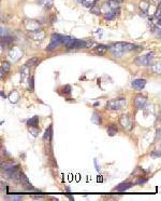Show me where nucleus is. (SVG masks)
<instances>
[{
    "instance_id": "obj_5",
    "label": "nucleus",
    "mask_w": 161,
    "mask_h": 201,
    "mask_svg": "<svg viewBox=\"0 0 161 201\" xmlns=\"http://www.w3.org/2000/svg\"><path fill=\"white\" fill-rule=\"evenodd\" d=\"M109 50L115 57H120L125 52V43L124 42H117V43L111 44Z\"/></svg>"
},
{
    "instance_id": "obj_35",
    "label": "nucleus",
    "mask_w": 161,
    "mask_h": 201,
    "mask_svg": "<svg viewBox=\"0 0 161 201\" xmlns=\"http://www.w3.org/2000/svg\"><path fill=\"white\" fill-rule=\"evenodd\" d=\"M34 199H42V196H33Z\"/></svg>"
},
{
    "instance_id": "obj_10",
    "label": "nucleus",
    "mask_w": 161,
    "mask_h": 201,
    "mask_svg": "<svg viewBox=\"0 0 161 201\" xmlns=\"http://www.w3.org/2000/svg\"><path fill=\"white\" fill-rule=\"evenodd\" d=\"M20 182L22 183V185L23 186H25V188H26L27 190H29V189H33V187L31 186V184H30L29 180L27 178V176L25 174H20Z\"/></svg>"
},
{
    "instance_id": "obj_18",
    "label": "nucleus",
    "mask_w": 161,
    "mask_h": 201,
    "mask_svg": "<svg viewBox=\"0 0 161 201\" xmlns=\"http://www.w3.org/2000/svg\"><path fill=\"white\" fill-rule=\"evenodd\" d=\"M117 131H118V129H117V127L114 125V124H111V125L108 128V134H109L110 136H114V135L117 133Z\"/></svg>"
},
{
    "instance_id": "obj_11",
    "label": "nucleus",
    "mask_w": 161,
    "mask_h": 201,
    "mask_svg": "<svg viewBox=\"0 0 161 201\" xmlns=\"http://www.w3.org/2000/svg\"><path fill=\"white\" fill-rule=\"evenodd\" d=\"M28 77H29V66L25 65V66L22 67V69H20V81H22V82H25Z\"/></svg>"
},
{
    "instance_id": "obj_23",
    "label": "nucleus",
    "mask_w": 161,
    "mask_h": 201,
    "mask_svg": "<svg viewBox=\"0 0 161 201\" xmlns=\"http://www.w3.org/2000/svg\"><path fill=\"white\" fill-rule=\"evenodd\" d=\"M60 44L59 42H56V41H51V43L49 44V47L46 48V51H53V50H55L57 47H59Z\"/></svg>"
},
{
    "instance_id": "obj_26",
    "label": "nucleus",
    "mask_w": 161,
    "mask_h": 201,
    "mask_svg": "<svg viewBox=\"0 0 161 201\" xmlns=\"http://www.w3.org/2000/svg\"><path fill=\"white\" fill-rule=\"evenodd\" d=\"M1 69L7 74V73H9V71H10V64L8 63V62H2L1 63Z\"/></svg>"
},
{
    "instance_id": "obj_16",
    "label": "nucleus",
    "mask_w": 161,
    "mask_h": 201,
    "mask_svg": "<svg viewBox=\"0 0 161 201\" xmlns=\"http://www.w3.org/2000/svg\"><path fill=\"white\" fill-rule=\"evenodd\" d=\"M53 125H49L47 129H46L45 133H44V136H43V138H44V141L45 142H49L51 140H52V135H53Z\"/></svg>"
},
{
    "instance_id": "obj_8",
    "label": "nucleus",
    "mask_w": 161,
    "mask_h": 201,
    "mask_svg": "<svg viewBox=\"0 0 161 201\" xmlns=\"http://www.w3.org/2000/svg\"><path fill=\"white\" fill-rule=\"evenodd\" d=\"M29 38H31L32 40H43L45 38V31L42 29L36 30V31H30Z\"/></svg>"
},
{
    "instance_id": "obj_27",
    "label": "nucleus",
    "mask_w": 161,
    "mask_h": 201,
    "mask_svg": "<svg viewBox=\"0 0 161 201\" xmlns=\"http://www.w3.org/2000/svg\"><path fill=\"white\" fill-rule=\"evenodd\" d=\"M29 132L32 134L33 136H38V133H39V129L36 127H29Z\"/></svg>"
},
{
    "instance_id": "obj_41",
    "label": "nucleus",
    "mask_w": 161,
    "mask_h": 201,
    "mask_svg": "<svg viewBox=\"0 0 161 201\" xmlns=\"http://www.w3.org/2000/svg\"><path fill=\"white\" fill-rule=\"evenodd\" d=\"M158 8H159V9H161V2L159 4V7H158Z\"/></svg>"
},
{
    "instance_id": "obj_34",
    "label": "nucleus",
    "mask_w": 161,
    "mask_h": 201,
    "mask_svg": "<svg viewBox=\"0 0 161 201\" xmlns=\"http://www.w3.org/2000/svg\"><path fill=\"white\" fill-rule=\"evenodd\" d=\"M161 138V129H160V130H159V129L157 130V138Z\"/></svg>"
},
{
    "instance_id": "obj_30",
    "label": "nucleus",
    "mask_w": 161,
    "mask_h": 201,
    "mask_svg": "<svg viewBox=\"0 0 161 201\" xmlns=\"http://www.w3.org/2000/svg\"><path fill=\"white\" fill-rule=\"evenodd\" d=\"M90 11H91L94 14H100V9H98L97 6H94L92 8H90Z\"/></svg>"
},
{
    "instance_id": "obj_7",
    "label": "nucleus",
    "mask_w": 161,
    "mask_h": 201,
    "mask_svg": "<svg viewBox=\"0 0 161 201\" xmlns=\"http://www.w3.org/2000/svg\"><path fill=\"white\" fill-rule=\"evenodd\" d=\"M146 102H147L146 96L142 95V94H139V95H136L134 97V105L135 107H136V109H142L145 106Z\"/></svg>"
},
{
    "instance_id": "obj_3",
    "label": "nucleus",
    "mask_w": 161,
    "mask_h": 201,
    "mask_svg": "<svg viewBox=\"0 0 161 201\" xmlns=\"http://www.w3.org/2000/svg\"><path fill=\"white\" fill-rule=\"evenodd\" d=\"M119 123L122 125L125 130L127 131H131L132 128H133V124H134V121L131 118V116L128 114H124L119 117Z\"/></svg>"
},
{
    "instance_id": "obj_13",
    "label": "nucleus",
    "mask_w": 161,
    "mask_h": 201,
    "mask_svg": "<svg viewBox=\"0 0 161 201\" xmlns=\"http://www.w3.org/2000/svg\"><path fill=\"white\" fill-rule=\"evenodd\" d=\"M109 48L108 46H104V44H99V46H97L95 49V52L96 54H98V55H104L106 52H108V50H109Z\"/></svg>"
},
{
    "instance_id": "obj_33",
    "label": "nucleus",
    "mask_w": 161,
    "mask_h": 201,
    "mask_svg": "<svg viewBox=\"0 0 161 201\" xmlns=\"http://www.w3.org/2000/svg\"><path fill=\"white\" fill-rule=\"evenodd\" d=\"M147 182V178H139L138 180V182H136V184H139V185H141V184H145Z\"/></svg>"
},
{
    "instance_id": "obj_32",
    "label": "nucleus",
    "mask_w": 161,
    "mask_h": 201,
    "mask_svg": "<svg viewBox=\"0 0 161 201\" xmlns=\"http://www.w3.org/2000/svg\"><path fill=\"white\" fill-rule=\"evenodd\" d=\"M14 40L13 37H11V36H7V37H4V42L6 43H11L12 41Z\"/></svg>"
},
{
    "instance_id": "obj_17",
    "label": "nucleus",
    "mask_w": 161,
    "mask_h": 201,
    "mask_svg": "<svg viewBox=\"0 0 161 201\" xmlns=\"http://www.w3.org/2000/svg\"><path fill=\"white\" fill-rule=\"evenodd\" d=\"M38 122H39V117H38V116H34V117L30 118L29 120L27 121V124H28L29 127H37Z\"/></svg>"
},
{
    "instance_id": "obj_6",
    "label": "nucleus",
    "mask_w": 161,
    "mask_h": 201,
    "mask_svg": "<svg viewBox=\"0 0 161 201\" xmlns=\"http://www.w3.org/2000/svg\"><path fill=\"white\" fill-rule=\"evenodd\" d=\"M25 28L28 31H36V30L41 29L40 28V24L38 21L36 20H26L25 21Z\"/></svg>"
},
{
    "instance_id": "obj_40",
    "label": "nucleus",
    "mask_w": 161,
    "mask_h": 201,
    "mask_svg": "<svg viewBox=\"0 0 161 201\" xmlns=\"http://www.w3.org/2000/svg\"><path fill=\"white\" fill-rule=\"evenodd\" d=\"M116 1H118V2H122L124 0H116Z\"/></svg>"
},
{
    "instance_id": "obj_21",
    "label": "nucleus",
    "mask_w": 161,
    "mask_h": 201,
    "mask_svg": "<svg viewBox=\"0 0 161 201\" xmlns=\"http://www.w3.org/2000/svg\"><path fill=\"white\" fill-rule=\"evenodd\" d=\"M92 121L95 122L96 124H101L102 122V119H101V115L99 114V113H94V116H92Z\"/></svg>"
},
{
    "instance_id": "obj_4",
    "label": "nucleus",
    "mask_w": 161,
    "mask_h": 201,
    "mask_svg": "<svg viewBox=\"0 0 161 201\" xmlns=\"http://www.w3.org/2000/svg\"><path fill=\"white\" fill-rule=\"evenodd\" d=\"M154 57H155L154 52L147 53V54H145V55H140L139 57H136V60H135V64H138V65H143V66L151 65V64H153V60H154Z\"/></svg>"
},
{
    "instance_id": "obj_29",
    "label": "nucleus",
    "mask_w": 161,
    "mask_h": 201,
    "mask_svg": "<svg viewBox=\"0 0 161 201\" xmlns=\"http://www.w3.org/2000/svg\"><path fill=\"white\" fill-rule=\"evenodd\" d=\"M9 199L10 200H15V201H18V200H22V196H15V195H13V196H9Z\"/></svg>"
},
{
    "instance_id": "obj_28",
    "label": "nucleus",
    "mask_w": 161,
    "mask_h": 201,
    "mask_svg": "<svg viewBox=\"0 0 161 201\" xmlns=\"http://www.w3.org/2000/svg\"><path fill=\"white\" fill-rule=\"evenodd\" d=\"M33 80H34L33 77H31L29 79V91H31V92H32L33 89H34V82H33Z\"/></svg>"
},
{
    "instance_id": "obj_12",
    "label": "nucleus",
    "mask_w": 161,
    "mask_h": 201,
    "mask_svg": "<svg viewBox=\"0 0 161 201\" xmlns=\"http://www.w3.org/2000/svg\"><path fill=\"white\" fill-rule=\"evenodd\" d=\"M22 54H23V52H22L20 49L15 48V49H13V50L10 52V55H9V56H10V58L12 61H17L20 56H22Z\"/></svg>"
},
{
    "instance_id": "obj_22",
    "label": "nucleus",
    "mask_w": 161,
    "mask_h": 201,
    "mask_svg": "<svg viewBox=\"0 0 161 201\" xmlns=\"http://www.w3.org/2000/svg\"><path fill=\"white\" fill-rule=\"evenodd\" d=\"M116 17V13L114 12V11H109V12H106L104 15V20L106 21H112L114 20Z\"/></svg>"
},
{
    "instance_id": "obj_37",
    "label": "nucleus",
    "mask_w": 161,
    "mask_h": 201,
    "mask_svg": "<svg viewBox=\"0 0 161 201\" xmlns=\"http://www.w3.org/2000/svg\"><path fill=\"white\" fill-rule=\"evenodd\" d=\"M98 181L102 182V177H101V176H98Z\"/></svg>"
},
{
    "instance_id": "obj_31",
    "label": "nucleus",
    "mask_w": 161,
    "mask_h": 201,
    "mask_svg": "<svg viewBox=\"0 0 161 201\" xmlns=\"http://www.w3.org/2000/svg\"><path fill=\"white\" fill-rule=\"evenodd\" d=\"M63 92L67 94H70L71 93V87H70L69 84H67V86H65L63 87Z\"/></svg>"
},
{
    "instance_id": "obj_25",
    "label": "nucleus",
    "mask_w": 161,
    "mask_h": 201,
    "mask_svg": "<svg viewBox=\"0 0 161 201\" xmlns=\"http://www.w3.org/2000/svg\"><path fill=\"white\" fill-rule=\"evenodd\" d=\"M38 63H39V60H38L37 57H31L30 60H28L26 62V65H27V66L31 67V66H34V65H37Z\"/></svg>"
},
{
    "instance_id": "obj_9",
    "label": "nucleus",
    "mask_w": 161,
    "mask_h": 201,
    "mask_svg": "<svg viewBox=\"0 0 161 201\" xmlns=\"http://www.w3.org/2000/svg\"><path fill=\"white\" fill-rule=\"evenodd\" d=\"M145 86H146V80L145 79H135V80L132 81V87L139 91L143 90Z\"/></svg>"
},
{
    "instance_id": "obj_2",
    "label": "nucleus",
    "mask_w": 161,
    "mask_h": 201,
    "mask_svg": "<svg viewBox=\"0 0 161 201\" xmlns=\"http://www.w3.org/2000/svg\"><path fill=\"white\" fill-rule=\"evenodd\" d=\"M126 105V98H115V100H110L106 103L105 108L109 109V110H119L122 107H125Z\"/></svg>"
},
{
    "instance_id": "obj_19",
    "label": "nucleus",
    "mask_w": 161,
    "mask_h": 201,
    "mask_svg": "<svg viewBox=\"0 0 161 201\" xmlns=\"http://www.w3.org/2000/svg\"><path fill=\"white\" fill-rule=\"evenodd\" d=\"M153 71L155 74L161 75V61H159V62L153 65Z\"/></svg>"
},
{
    "instance_id": "obj_38",
    "label": "nucleus",
    "mask_w": 161,
    "mask_h": 201,
    "mask_svg": "<svg viewBox=\"0 0 161 201\" xmlns=\"http://www.w3.org/2000/svg\"><path fill=\"white\" fill-rule=\"evenodd\" d=\"M76 1H77L79 4H83V0H76Z\"/></svg>"
},
{
    "instance_id": "obj_36",
    "label": "nucleus",
    "mask_w": 161,
    "mask_h": 201,
    "mask_svg": "<svg viewBox=\"0 0 161 201\" xmlns=\"http://www.w3.org/2000/svg\"><path fill=\"white\" fill-rule=\"evenodd\" d=\"M1 96L4 97V98H6V94L4 93V91H1Z\"/></svg>"
},
{
    "instance_id": "obj_1",
    "label": "nucleus",
    "mask_w": 161,
    "mask_h": 201,
    "mask_svg": "<svg viewBox=\"0 0 161 201\" xmlns=\"http://www.w3.org/2000/svg\"><path fill=\"white\" fill-rule=\"evenodd\" d=\"M63 43L66 44V47L69 48V49H79V48L87 47L85 41L74 39V38L71 37H63Z\"/></svg>"
},
{
    "instance_id": "obj_24",
    "label": "nucleus",
    "mask_w": 161,
    "mask_h": 201,
    "mask_svg": "<svg viewBox=\"0 0 161 201\" xmlns=\"http://www.w3.org/2000/svg\"><path fill=\"white\" fill-rule=\"evenodd\" d=\"M18 98H20V95H18V93H17L16 91H13L10 94V101L12 103H16L17 101H18Z\"/></svg>"
},
{
    "instance_id": "obj_39",
    "label": "nucleus",
    "mask_w": 161,
    "mask_h": 201,
    "mask_svg": "<svg viewBox=\"0 0 161 201\" xmlns=\"http://www.w3.org/2000/svg\"><path fill=\"white\" fill-rule=\"evenodd\" d=\"M99 104H100V103H98V102H97V103H95V104H94V106H98Z\"/></svg>"
},
{
    "instance_id": "obj_20",
    "label": "nucleus",
    "mask_w": 161,
    "mask_h": 201,
    "mask_svg": "<svg viewBox=\"0 0 161 201\" xmlns=\"http://www.w3.org/2000/svg\"><path fill=\"white\" fill-rule=\"evenodd\" d=\"M12 167H14V162L12 160L4 161V162H2V163H1V168H2V169H4V171H6V170H9V169H11Z\"/></svg>"
},
{
    "instance_id": "obj_15",
    "label": "nucleus",
    "mask_w": 161,
    "mask_h": 201,
    "mask_svg": "<svg viewBox=\"0 0 161 201\" xmlns=\"http://www.w3.org/2000/svg\"><path fill=\"white\" fill-rule=\"evenodd\" d=\"M133 186L132 183H122V184L118 185L116 188H114V190H118V191H125L129 188H131Z\"/></svg>"
},
{
    "instance_id": "obj_14",
    "label": "nucleus",
    "mask_w": 161,
    "mask_h": 201,
    "mask_svg": "<svg viewBox=\"0 0 161 201\" xmlns=\"http://www.w3.org/2000/svg\"><path fill=\"white\" fill-rule=\"evenodd\" d=\"M108 6L110 7V9L112 11H114L116 13V11L117 12H119V4H118V1H116V0H109L108 2Z\"/></svg>"
}]
</instances>
